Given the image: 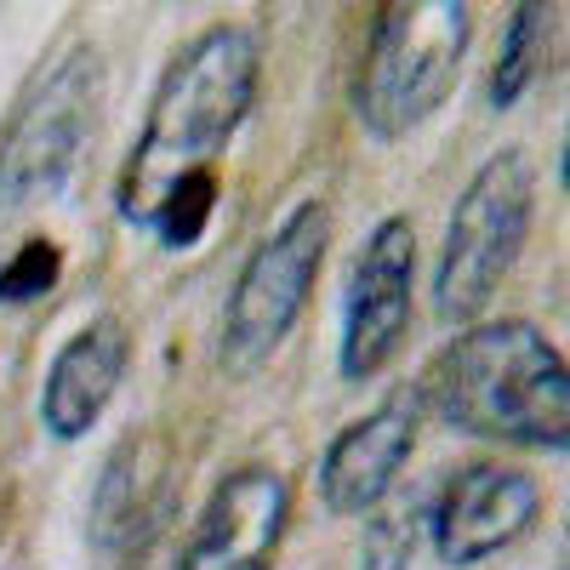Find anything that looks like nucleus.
Here are the masks:
<instances>
[{"label":"nucleus","instance_id":"2","mask_svg":"<svg viewBox=\"0 0 570 570\" xmlns=\"http://www.w3.org/2000/svg\"><path fill=\"white\" fill-rule=\"evenodd\" d=\"M434 411L473 440L564 451L570 376L559 348L531 320H473L428 371Z\"/></svg>","mask_w":570,"mask_h":570},{"label":"nucleus","instance_id":"10","mask_svg":"<svg viewBox=\"0 0 570 570\" xmlns=\"http://www.w3.org/2000/svg\"><path fill=\"white\" fill-rule=\"evenodd\" d=\"M416 445V394H394L371 416L348 422L320 462V497L331 513H371L400 480V468Z\"/></svg>","mask_w":570,"mask_h":570},{"label":"nucleus","instance_id":"13","mask_svg":"<svg viewBox=\"0 0 570 570\" xmlns=\"http://www.w3.org/2000/svg\"><path fill=\"white\" fill-rule=\"evenodd\" d=\"M58 268H63V257H58L52 240H29L7 268H0V303H29V297H40V292H52Z\"/></svg>","mask_w":570,"mask_h":570},{"label":"nucleus","instance_id":"12","mask_svg":"<svg viewBox=\"0 0 570 570\" xmlns=\"http://www.w3.org/2000/svg\"><path fill=\"white\" fill-rule=\"evenodd\" d=\"M548 29H553V12H548V7H519V12L508 18L502 52H497V69H491V104H497V109L519 104V91L537 80Z\"/></svg>","mask_w":570,"mask_h":570},{"label":"nucleus","instance_id":"8","mask_svg":"<svg viewBox=\"0 0 570 570\" xmlns=\"http://www.w3.org/2000/svg\"><path fill=\"white\" fill-rule=\"evenodd\" d=\"M537 513H542V491L525 468L473 462L445 480L428 525H434V548L445 564H480V559L513 548L537 525Z\"/></svg>","mask_w":570,"mask_h":570},{"label":"nucleus","instance_id":"5","mask_svg":"<svg viewBox=\"0 0 570 570\" xmlns=\"http://www.w3.org/2000/svg\"><path fill=\"white\" fill-rule=\"evenodd\" d=\"M331 212L320 200H303L268 240L246 257L234 297L223 308V371H257L308 308L314 274L325 263Z\"/></svg>","mask_w":570,"mask_h":570},{"label":"nucleus","instance_id":"9","mask_svg":"<svg viewBox=\"0 0 570 570\" xmlns=\"http://www.w3.org/2000/svg\"><path fill=\"white\" fill-rule=\"evenodd\" d=\"M292 519V485L274 468H240L212 491L177 570H268Z\"/></svg>","mask_w":570,"mask_h":570},{"label":"nucleus","instance_id":"1","mask_svg":"<svg viewBox=\"0 0 570 570\" xmlns=\"http://www.w3.org/2000/svg\"><path fill=\"white\" fill-rule=\"evenodd\" d=\"M257 35L240 23H217L195 46H183L171 69L160 75V91L142 120V137L120 171V217L137 228H155V217L188 195L206 188L212 160L228 149L257 98Z\"/></svg>","mask_w":570,"mask_h":570},{"label":"nucleus","instance_id":"6","mask_svg":"<svg viewBox=\"0 0 570 570\" xmlns=\"http://www.w3.org/2000/svg\"><path fill=\"white\" fill-rule=\"evenodd\" d=\"M91 109H98V58L80 46L58 69H46V80L18 104L7 137H0V212L52 195L69 177Z\"/></svg>","mask_w":570,"mask_h":570},{"label":"nucleus","instance_id":"11","mask_svg":"<svg viewBox=\"0 0 570 570\" xmlns=\"http://www.w3.org/2000/svg\"><path fill=\"white\" fill-rule=\"evenodd\" d=\"M126 376V325L120 320H98L75 331L58 348L52 371H46V394H40V422L58 440H80L98 428V416L109 411L115 389Z\"/></svg>","mask_w":570,"mask_h":570},{"label":"nucleus","instance_id":"4","mask_svg":"<svg viewBox=\"0 0 570 570\" xmlns=\"http://www.w3.org/2000/svg\"><path fill=\"white\" fill-rule=\"evenodd\" d=\"M468 29H473V12L462 0H422V7L383 12L360 69V98H354L371 137L394 142L451 98L468 58Z\"/></svg>","mask_w":570,"mask_h":570},{"label":"nucleus","instance_id":"3","mask_svg":"<svg viewBox=\"0 0 570 570\" xmlns=\"http://www.w3.org/2000/svg\"><path fill=\"white\" fill-rule=\"evenodd\" d=\"M531 212H537V166L519 149H502L473 171L451 212L434 268V314L445 325L468 331L491 308L497 285L513 274L519 252L531 240Z\"/></svg>","mask_w":570,"mask_h":570},{"label":"nucleus","instance_id":"7","mask_svg":"<svg viewBox=\"0 0 570 570\" xmlns=\"http://www.w3.org/2000/svg\"><path fill=\"white\" fill-rule=\"evenodd\" d=\"M411 297H416V228L405 217H389L371 228L360 246V263L348 274L343 297V376L365 383L376 376L411 331Z\"/></svg>","mask_w":570,"mask_h":570}]
</instances>
